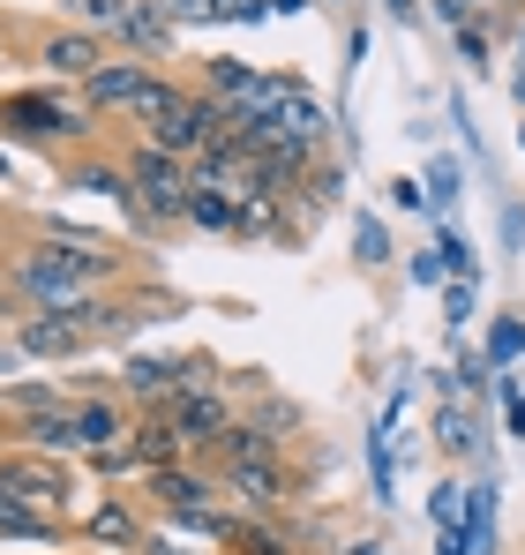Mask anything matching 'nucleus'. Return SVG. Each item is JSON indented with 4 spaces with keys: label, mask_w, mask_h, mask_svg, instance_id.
Listing matches in <instances>:
<instances>
[{
    "label": "nucleus",
    "mask_w": 525,
    "mask_h": 555,
    "mask_svg": "<svg viewBox=\"0 0 525 555\" xmlns=\"http://www.w3.org/2000/svg\"><path fill=\"white\" fill-rule=\"evenodd\" d=\"M120 256L105 248H68V241H30L15 263H8V293L23 308H76L90 293H113Z\"/></svg>",
    "instance_id": "1"
},
{
    "label": "nucleus",
    "mask_w": 525,
    "mask_h": 555,
    "mask_svg": "<svg viewBox=\"0 0 525 555\" xmlns=\"http://www.w3.org/2000/svg\"><path fill=\"white\" fill-rule=\"evenodd\" d=\"M90 105H68V91L38 83V91H8L0 98V135L30 143V151H61V143H90Z\"/></svg>",
    "instance_id": "2"
},
{
    "label": "nucleus",
    "mask_w": 525,
    "mask_h": 555,
    "mask_svg": "<svg viewBox=\"0 0 525 555\" xmlns=\"http://www.w3.org/2000/svg\"><path fill=\"white\" fill-rule=\"evenodd\" d=\"M128 195L158 218V225H188V195H195V173H188V158H174V151H158V143H128Z\"/></svg>",
    "instance_id": "3"
},
{
    "label": "nucleus",
    "mask_w": 525,
    "mask_h": 555,
    "mask_svg": "<svg viewBox=\"0 0 525 555\" xmlns=\"http://www.w3.org/2000/svg\"><path fill=\"white\" fill-rule=\"evenodd\" d=\"M0 473L23 488V503H30V511H46V518H61V526H68V495H76L68 459H46V451H15V443H0Z\"/></svg>",
    "instance_id": "4"
},
{
    "label": "nucleus",
    "mask_w": 525,
    "mask_h": 555,
    "mask_svg": "<svg viewBox=\"0 0 525 555\" xmlns=\"http://www.w3.org/2000/svg\"><path fill=\"white\" fill-rule=\"evenodd\" d=\"M8 338L23 346V361H84L90 346H98L84 323H76V308H23Z\"/></svg>",
    "instance_id": "5"
},
{
    "label": "nucleus",
    "mask_w": 525,
    "mask_h": 555,
    "mask_svg": "<svg viewBox=\"0 0 525 555\" xmlns=\"http://www.w3.org/2000/svg\"><path fill=\"white\" fill-rule=\"evenodd\" d=\"M0 443L15 451H46V459H76V405H30V413H0Z\"/></svg>",
    "instance_id": "6"
},
{
    "label": "nucleus",
    "mask_w": 525,
    "mask_h": 555,
    "mask_svg": "<svg viewBox=\"0 0 525 555\" xmlns=\"http://www.w3.org/2000/svg\"><path fill=\"white\" fill-rule=\"evenodd\" d=\"M218 473V488L248 511V518H278V503H285V459L278 451H256V459H233V465H210Z\"/></svg>",
    "instance_id": "7"
},
{
    "label": "nucleus",
    "mask_w": 525,
    "mask_h": 555,
    "mask_svg": "<svg viewBox=\"0 0 525 555\" xmlns=\"http://www.w3.org/2000/svg\"><path fill=\"white\" fill-rule=\"evenodd\" d=\"M151 76H158L151 61H128V53H113V61H105L90 83H76V98H84L98 120H128V113L143 105V91H151Z\"/></svg>",
    "instance_id": "8"
},
{
    "label": "nucleus",
    "mask_w": 525,
    "mask_h": 555,
    "mask_svg": "<svg viewBox=\"0 0 525 555\" xmlns=\"http://www.w3.org/2000/svg\"><path fill=\"white\" fill-rule=\"evenodd\" d=\"M180 361H188V353H128L113 383H120V398H128L136 413H166L180 398Z\"/></svg>",
    "instance_id": "9"
},
{
    "label": "nucleus",
    "mask_w": 525,
    "mask_h": 555,
    "mask_svg": "<svg viewBox=\"0 0 525 555\" xmlns=\"http://www.w3.org/2000/svg\"><path fill=\"white\" fill-rule=\"evenodd\" d=\"M105 61H113V53H105V38H98V30H84V23H61V30H46V38H38V68H46V76L90 83Z\"/></svg>",
    "instance_id": "10"
},
{
    "label": "nucleus",
    "mask_w": 525,
    "mask_h": 555,
    "mask_svg": "<svg viewBox=\"0 0 525 555\" xmlns=\"http://www.w3.org/2000/svg\"><path fill=\"white\" fill-rule=\"evenodd\" d=\"M166 421H174L180 443L203 459V451L233 428V405H226V390H188V398H174V405H166Z\"/></svg>",
    "instance_id": "11"
},
{
    "label": "nucleus",
    "mask_w": 525,
    "mask_h": 555,
    "mask_svg": "<svg viewBox=\"0 0 525 555\" xmlns=\"http://www.w3.org/2000/svg\"><path fill=\"white\" fill-rule=\"evenodd\" d=\"M151 495H158V511L180 526L188 511H210V495H226V488H218L210 465H166V473H151Z\"/></svg>",
    "instance_id": "12"
},
{
    "label": "nucleus",
    "mask_w": 525,
    "mask_h": 555,
    "mask_svg": "<svg viewBox=\"0 0 525 555\" xmlns=\"http://www.w3.org/2000/svg\"><path fill=\"white\" fill-rule=\"evenodd\" d=\"M113 38H120V53H128V61H166V53H174V38H180V23L166 15V0H143Z\"/></svg>",
    "instance_id": "13"
},
{
    "label": "nucleus",
    "mask_w": 525,
    "mask_h": 555,
    "mask_svg": "<svg viewBox=\"0 0 525 555\" xmlns=\"http://www.w3.org/2000/svg\"><path fill=\"white\" fill-rule=\"evenodd\" d=\"M0 541H68V526H61V518H46V511H30V503H23V488L0 473Z\"/></svg>",
    "instance_id": "14"
},
{
    "label": "nucleus",
    "mask_w": 525,
    "mask_h": 555,
    "mask_svg": "<svg viewBox=\"0 0 525 555\" xmlns=\"http://www.w3.org/2000/svg\"><path fill=\"white\" fill-rule=\"evenodd\" d=\"M128 443H136L143 480H151V473H166V465H188V443L174 436V421H166V413H143V421L128 428Z\"/></svg>",
    "instance_id": "15"
},
{
    "label": "nucleus",
    "mask_w": 525,
    "mask_h": 555,
    "mask_svg": "<svg viewBox=\"0 0 525 555\" xmlns=\"http://www.w3.org/2000/svg\"><path fill=\"white\" fill-rule=\"evenodd\" d=\"M84 541H98V548H113V555H136L151 533H143V518H136L128 503H98L84 518Z\"/></svg>",
    "instance_id": "16"
},
{
    "label": "nucleus",
    "mask_w": 525,
    "mask_h": 555,
    "mask_svg": "<svg viewBox=\"0 0 525 555\" xmlns=\"http://www.w3.org/2000/svg\"><path fill=\"white\" fill-rule=\"evenodd\" d=\"M136 421L120 413V398L113 390H98V398H76V436H84V451H105V443H120Z\"/></svg>",
    "instance_id": "17"
},
{
    "label": "nucleus",
    "mask_w": 525,
    "mask_h": 555,
    "mask_svg": "<svg viewBox=\"0 0 525 555\" xmlns=\"http://www.w3.org/2000/svg\"><path fill=\"white\" fill-rule=\"evenodd\" d=\"M61 188H90V195L128 203V166H113V158H68L61 166Z\"/></svg>",
    "instance_id": "18"
},
{
    "label": "nucleus",
    "mask_w": 525,
    "mask_h": 555,
    "mask_svg": "<svg viewBox=\"0 0 525 555\" xmlns=\"http://www.w3.org/2000/svg\"><path fill=\"white\" fill-rule=\"evenodd\" d=\"M496 548V473L481 488H465V555H488Z\"/></svg>",
    "instance_id": "19"
},
{
    "label": "nucleus",
    "mask_w": 525,
    "mask_h": 555,
    "mask_svg": "<svg viewBox=\"0 0 525 555\" xmlns=\"http://www.w3.org/2000/svg\"><path fill=\"white\" fill-rule=\"evenodd\" d=\"M136 8H143V0H61V15H68V23H84V30H98V38H113Z\"/></svg>",
    "instance_id": "20"
},
{
    "label": "nucleus",
    "mask_w": 525,
    "mask_h": 555,
    "mask_svg": "<svg viewBox=\"0 0 525 555\" xmlns=\"http://www.w3.org/2000/svg\"><path fill=\"white\" fill-rule=\"evenodd\" d=\"M226 548H233V555H300V548H293V533H285L278 518H241V533H233Z\"/></svg>",
    "instance_id": "21"
},
{
    "label": "nucleus",
    "mask_w": 525,
    "mask_h": 555,
    "mask_svg": "<svg viewBox=\"0 0 525 555\" xmlns=\"http://www.w3.org/2000/svg\"><path fill=\"white\" fill-rule=\"evenodd\" d=\"M436 443H443V459H473V451H481V436H473V413H465V405H450V398L436 405Z\"/></svg>",
    "instance_id": "22"
},
{
    "label": "nucleus",
    "mask_w": 525,
    "mask_h": 555,
    "mask_svg": "<svg viewBox=\"0 0 525 555\" xmlns=\"http://www.w3.org/2000/svg\"><path fill=\"white\" fill-rule=\"evenodd\" d=\"M525 361V315H496L488 323V369H518Z\"/></svg>",
    "instance_id": "23"
},
{
    "label": "nucleus",
    "mask_w": 525,
    "mask_h": 555,
    "mask_svg": "<svg viewBox=\"0 0 525 555\" xmlns=\"http://www.w3.org/2000/svg\"><path fill=\"white\" fill-rule=\"evenodd\" d=\"M188 225H195V233H233V195L195 188V195H188Z\"/></svg>",
    "instance_id": "24"
},
{
    "label": "nucleus",
    "mask_w": 525,
    "mask_h": 555,
    "mask_svg": "<svg viewBox=\"0 0 525 555\" xmlns=\"http://www.w3.org/2000/svg\"><path fill=\"white\" fill-rule=\"evenodd\" d=\"M450 38H458V61H465L473 76H488V68H496V38L481 30V15H473V23H458Z\"/></svg>",
    "instance_id": "25"
},
{
    "label": "nucleus",
    "mask_w": 525,
    "mask_h": 555,
    "mask_svg": "<svg viewBox=\"0 0 525 555\" xmlns=\"http://www.w3.org/2000/svg\"><path fill=\"white\" fill-rule=\"evenodd\" d=\"M428 518H436V533H458L465 526V488L458 480H436L428 488Z\"/></svg>",
    "instance_id": "26"
},
{
    "label": "nucleus",
    "mask_w": 525,
    "mask_h": 555,
    "mask_svg": "<svg viewBox=\"0 0 525 555\" xmlns=\"http://www.w3.org/2000/svg\"><path fill=\"white\" fill-rule=\"evenodd\" d=\"M353 256L375 271V263H390V233H383V218H360L353 225Z\"/></svg>",
    "instance_id": "27"
},
{
    "label": "nucleus",
    "mask_w": 525,
    "mask_h": 555,
    "mask_svg": "<svg viewBox=\"0 0 525 555\" xmlns=\"http://www.w3.org/2000/svg\"><path fill=\"white\" fill-rule=\"evenodd\" d=\"M436 256L450 263V278H481V256L465 248V233H458V225H443V233H436Z\"/></svg>",
    "instance_id": "28"
},
{
    "label": "nucleus",
    "mask_w": 525,
    "mask_h": 555,
    "mask_svg": "<svg viewBox=\"0 0 525 555\" xmlns=\"http://www.w3.org/2000/svg\"><path fill=\"white\" fill-rule=\"evenodd\" d=\"M473 300H481V293H473V278H450V285H443V323H450V331H465V323H473Z\"/></svg>",
    "instance_id": "29"
},
{
    "label": "nucleus",
    "mask_w": 525,
    "mask_h": 555,
    "mask_svg": "<svg viewBox=\"0 0 525 555\" xmlns=\"http://www.w3.org/2000/svg\"><path fill=\"white\" fill-rule=\"evenodd\" d=\"M406 278H413V285H421V293H443V285H450V263H443L436 248H421V256H413V263H406Z\"/></svg>",
    "instance_id": "30"
},
{
    "label": "nucleus",
    "mask_w": 525,
    "mask_h": 555,
    "mask_svg": "<svg viewBox=\"0 0 525 555\" xmlns=\"http://www.w3.org/2000/svg\"><path fill=\"white\" fill-rule=\"evenodd\" d=\"M368 473H375V503H390V451H383V428H368Z\"/></svg>",
    "instance_id": "31"
},
{
    "label": "nucleus",
    "mask_w": 525,
    "mask_h": 555,
    "mask_svg": "<svg viewBox=\"0 0 525 555\" xmlns=\"http://www.w3.org/2000/svg\"><path fill=\"white\" fill-rule=\"evenodd\" d=\"M428 203H436V210H450V203H458V166H450V158H436V166H428Z\"/></svg>",
    "instance_id": "32"
},
{
    "label": "nucleus",
    "mask_w": 525,
    "mask_h": 555,
    "mask_svg": "<svg viewBox=\"0 0 525 555\" xmlns=\"http://www.w3.org/2000/svg\"><path fill=\"white\" fill-rule=\"evenodd\" d=\"M488 375H503V369H488V353H465V361H458V390H473V398H481V390H488Z\"/></svg>",
    "instance_id": "33"
},
{
    "label": "nucleus",
    "mask_w": 525,
    "mask_h": 555,
    "mask_svg": "<svg viewBox=\"0 0 525 555\" xmlns=\"http://www.w3.org/2000/svg\"><path fill=\"white\" fill-rule=\"evenodd\" d=\"M166 15H174V23H226L218 0H166Z\"/></svg>",
    "instance_id": "34"
},
{
    "label": "nucleus",
    "mask_w": 525,
    "mask_h": 555,
    "mask_svg": "<svg viewBox=\"0 0 525 555\" xmlns=\"http://www.w3.org/2000/svg\"><path fill=\"white\" fill-rule=\"evenodd\" d=\"M383 195H390V203H398V210H421V203H428V188L413 181V173H398V181L383 188Z\"/></svg>",
    "instance_id": "35"
},
{
    "label": "nucleus",
    "mask_w": 525,
    "mask_h": 555,
    "mask_svg": "<svg viewBox=\"0 0 525 555\" xmlns=\"http://www.w3.org/2000/svg\"><path fill=\"white\" fill-rule=\"evenodd\" d=\"M428 8H436L450 30H458V23H473V0H428Z\"/></svg>",
    "instance_id": "36"
},
{
    "label": "nucleus",
    "mask_w": 525,
    "mask_h": 555,
    "mask_svg": "<svg viewBox=\"0 0 525 555\" xmlns=\"http://www.w3.org/2000/svg\"><path fill=\"white\" fill-rule=\"evenodd\" d=\"M518 241H525V210H518V203H503V248H518Z\"/></svg>",
    "instance_id": "37"
},
{
    "label": "nucleus",
    "mask_w": 525,
    "mask_h": 555,
    "mask_svg": "<svg viewBox=\"0 0 525 555\" xmlns=\"http://www.w3.org/2000/svg\"><path fill=\"white\" fill-rule=\"evenodd\" d=\"M360 61H368V30L353 23V30H346V68H360Z\"/></svg>",
    "instance_id": "38"
},
{
    "label": "nucleus",
    "mask_w": 525,
    "mask_h": 555,
    "mask_svg": "<svg viewBox=\"0 0 525 555\" xmlns=\"http://www.w3.org/2000/svg\"><path fill=\"white\" fill-rule=\"evenodd\" d=\"M23 369V346H15V338H0V375H15Z\"/></svg>",
    "instance_id": "39"
},
{
    "label": "nucleus",
    "mask_w": 525,
    "mask_h": 555,
    "mask_svg": "<svg viewBox=\"0 0 525 555\" xmlns=\"http://www.w3.org/2000/svg\"><path fill=\"white\" fill-rule=\"evenodd\" d=\"M436 555H465V526L458 533H436Z\"/></svg>",
    "instance_id": "40"
},
{
    "label": "nucleus",
    "mask_w": 525,
    "mask_h": 555,
    "mask_svg": "<svg viewBox=\"0 0 525 555\" xmlns=\"http://www.w3.org/2000/svg\"><path fill=\"white\" fill-rule=\"evenodd\" d=\"M383 8H390L398 23H421V0H383Z\"/></svg>",
    "instance_id": "41"
},
{
    "label": "nucleus",
    "mask_w": 525,
    "mask_h": 555,
    "mask_svg": "<svg viewBox=\"0 0 525 555\" xmlns=\"http://www.w3.org/2000/svg\"><path fill=\"white\" fill-rule=\"evenodd\" d=\"M503 413H511V436H525V398H503Z\"/></svg>",
    "instance_id": "42"
},
{
    "label": "nucleus",
    "mask_w": 525,
    "mask_h": 555,
    "mask_svg": "<svg viewBox=\"0 0 525 555\" xmlns=\"http://www.w3.org/2000/svg\"><path fill=\"white\" fill-rule=\"evenodd\" d=\"M346 555H390V548H383V541L368 533V541H346Z\"/></svg>",
    "instance_id": "43"
},
{
    "label": "nucleus",
    "mask_w": 525,
    "mask_h": 555,
    "mask_svg": "<svg viewBox=\"0 0 525 555\" xmlns=\"http://www.w3.org/2000/svg\"><path fill=\"white\" fill-rule=\"evenodd\" d=\"M8 315H15V293H8V271H0V331H8Z\"/></svg>",
    "instance_id": "44"
},
{
    "label": "nucleus",
    "mask_w": 525,
    "mask_h": 555,
    "mask_svg": "<svg viewBox=\"0 0 525 555\" xmlns=\"http://www.w3.org/2000/svg\"><path fill=\"white\" fill-rule=\"evenodd\" d=\"M300 8H308V0H270V15H300Z\"/></svg>",
    "instance_id": "45"
},
{
    "label": "nucleus",
    "mask_w": 525,
    "mask_h": 555,
    "mask_svg": "<svg viewBox=\"0 0 525 555\" xmlns=\"http://www.w3.org/2000/svg\"><path fill=\"white\" fill-rule=\"evenodd\" d=\"M511 98H518V113H525V76H518V83H511Z\"/></svg>",
    "instance_id": "46"
},
{
    "label": "nucleus",
    "mask_w": 525,
    "mask_h": 555,
    "mask_svg": "<svg viewBox=\"0 0 525 555\" xmlns=\"http://www.w3.org/2000/svg\"><path fill=\"white\" fill-rule=\"evenodd\" d=\"M0 181H15V166H8V151H0Z\"/></svg>",
    "instance_id": "47"
},
{
    "label": "nucleus",
    "mask_w": 525,
    "mask_h": 555,
    "mask_svg": "<svg viewBox=\"0 0 525 555\" xmlns=\"http://www.w3.org/2000/svg\"><path fill=\"white\" fill-rule=\"evenodd\" d=\"M518 151H525V120H518Z\"/></svg>",
    "instance_id": "48"
},
{
    "label": "nucleus",
    "mask_w": 525,
    "mask_h": 555,
    "mask_svg": "<svg viewBox=\"0 0 525 555\" xmlns=\"http://www.w3.org/2000/svg\"><path fill=\"white\" fill-rule=\"evenodd\" d=\"M518 53H525V30H518Z\"/></svg>",
    "instance_id": "49"
}]
</instances>
